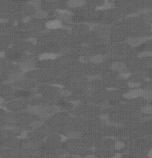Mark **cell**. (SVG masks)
Here are the masks:
<instances>
[{"mask_svg":"<svg viewBox=\"0 0 152 158\" xmlns=\"http://www.w3.org/2000/svg\"><path fill=\"white\" fill-rule=\"evenodd\" d=\"M143 94H144L143 91L141 89L134 88L132 89V90H130L126 94H125V96L128 99H134L142 96V95H143Z\"/></svg>","mask_w":152,"mask_h":158,"instance_id":"cell-1","label":"cell"},{"mask_svg":"<svg viewBox=\"0 0 152 158\" xmlns=\"http://www.w3.org/2000/svg\"><path fill=\"white\" fill-rule=\"evenodd\" d=\"M35 66V62L33 61V60H25L24 62H22L21 64V68L22 69L25 70V71H28V70L32 69Z\"/></svg>","mask_w":152,"mask_h":158,"instance_id":"cell-2","label":"cell"},{"mask_svg":"<svg viewBox=\"0 0 152 158\" xmlns=\"http://www.w3.org/2000/svg\"><path fill=\"white\" fill-rule=\"evenodd\" d=\"M125 68V65L122 62H114L111 64V69L114 71H121Z\"/></svg>","mask_w":152,"mask_h":158,"instance_id":"cell-3","label":"cell"},{"mask_svg":"<svg viewBox=\"0 0 152 158\" xmlns=\"http://www.w3.org/2000/svg\"><path fill=\"white\" fill-rule=\"evenodd\" d=\"M61 22L59 20H51V21L48 22L47 25H46L47 27L49 29H58L61 27Z\"/></svg>","mask_w":152,"mask_h":158,"instance_id":"cell-4","label":"cell"},{"mask_svg":"<svg viewBox=\"0 0 152 158\" xmlns=\"http://www.w3.org/2000/svg\"><path fill=\"white\" fill-rule=\"evenodd\" d=\"M19 86L22 88H31L34 87L35 84L34 82L31 81V80H25L22 82H20Z\"/></svg>","mask_w":152,"mask_h":158,"instance_id":"cell-5","label":"cell"},{"mask_svg":"<svg viewBox=\"0 0 152 158\" xmlns=\"http://www.w3.org/2000/svg\"><path fill=\"white\" fill-rule=\"evenodd\" d=\"M143 42V39L142 38H138V37H134V38H131L129 39V43L130 44L131 46H138L139 44Z\"/></svg>","mask_w":152,"mask_h":158,"instance_id":"cell-6","label":"cell"},{"mask_svg":"<svg viewBox=\"0 0 152 158\" xmlns=\"http://www.w3.org/2000/svg\"><path fill=\"white\" fill-rule=\"evenodd\" d=\"M90 60H91V62H94V63H100V62H102L103 61V57L101 55L96 54L91 56V58H90Z\"/></svg>","mask_w":152,"mask_h":158,"instance_id":"cell-7","label":"cell"},{"mask_svg":"<svg viewBox=\"0 0 152 158\" xmlns=\"http://www.w3.org/2000/svg\"><path fill=\"white\" fill-rule=\"evenodd\" d=\"M68 4L71 7H78V6H81L82 5H83L84 2L82 1H70L68 2Z\"/></svg>","mask_w":152,"mask_h":158,"instance_id":"cell-8","label":"cell"},{"mask_svg":"<svg viewBox=\"0 0 152 158\" xmlns=\"http://www.w3.org/2000/svg\"><path fill=\"white\" fill-rule=\"evenodd\" d=\"M125 147V143L123 141H117L114 144V149L117 150H121Z\"/></svg>","mask_w":152,"mask_h":158,"instance_id":"cell-9","label":"cell"},{"mask_svg":"<svg viewBox=\"0 0 152 158\" xmlns=\"http://www.w3.org/2000/svg\"><path fill=\"white\" fill-rule=\"evenodd\" d=\"M43 124V122L41 121V120H36V121H33L31 123V126L34 129H37V128L41 127Z\"/></svg>","mask_w":152,"mask_h":158,"instance_id":"cell-10","label":"cell"},{"mask_svg":"<svg viewBox=\"0 0 152 158\" xmlns=\"http://www.w3.org/2000/svg\"><path fill=\"white\" fill-rule=\"evenodd\" d=\"M68 137L69 138L76 139L80 137V133L78 132V131H72V132H70L68 134Z\"/></svg>","mask_w":152,"mask_h":158,"instance_id":"cell-11","label":"cell"},{"mask_svg":"<svg viewBox=\"0 0 152 158\" xmlns=\"http://www.w3.org/2000/svg\"><path fill=\"white\" fill-rule=\"evenodd\" d=\"M54 54H49V53H46L44 54L43 55H42V56H40V59L42 58L43 60H51V59L54 58L55 57Z\"/></svg>","mask_w":152,"mask_h":158,"instance_id":"cell-12","label":"cell"},{"mask_svg":"<svg viewBox=\"0 0 152 158\" xmlns=\"http://www.w3.org/2000/svg\"><path fill=\"white\" fill-rule=\"evenodd\" d=\"M34 16L36 17V18H38V19H43L47 16V13H46V11H37V12L34 14Z\"/></svg>","mask_w":152,"mask_h":158,"instance_id":"cell-13","label":"cell"},{"mask_svg":"<svg viewBox=\"0 0 152 158\" xmlns=\"http://www.w3.org/2000/svg\"><path fill=\"white\" fill-rule=\"evenodd\" d=\"M22 103H21L20 102H12V103H11L9 105L10 108H12L13 109H19L20 108L22 107Z\"/></svg>","mask_w":152,"mask_h":158,"instance_id":"cell-14","label":"cell"},{"mask_svg":"<svg viewBox=\"0 0 152 158\" xmlns=\"http://www.w3.org/2000/svg\"><path fill=\"white\" fill-rule=\"evenodd\" d=\"M141 111L144 114H151L152 113V106H145L142 108Z\"/></svg>","mask_w":152,"mask_h":158,"instance_id":"cell-15","label":"cell"},{"mask_svg":"<svg viewBox=\"0 0 152 158\" xmlns=\"http://www.w3.org/2000/svg\"><path fill=\"white\" fill-rule=\"evenodd\" d=\"M35 145H36L35 143L27 142V143L24 144V148H25V149H33V148H35Z\"/></svg>","mask_w":152,"mask_h":158,"instance_id":"cell-16","label":"cell"},{"mask_svg":"<svg viewBox=\"0 0 152 158\" xmlns=\"http://www.w3.org/2000/svg\"><path fill=\"white\" fill-rule=\"evenodd\" d=\"M85 158H97L95 155H88V156L85 157Z\"/></svg>","mask_w":152,"mask_h":158,"instance_id":"cell-17","label":"cell"},{"mask_svg":"<svg viewBox=\"0 0 152 158\" xmlns=\"http://www.w3.org/2000/svg\"><path fill=\"white\" fill-rule=\"evenodd\" d=\"M148 156H149V158H152V149L149 151V154H148Z\"/></svg>","mask_w":152,"mask_h":158,"instance_id":"cell-18","label":"cell"},{"mask_svg":"<svg viewBox=\"0 0 152 158\" xmlns=\"http://www.w3.org/2000/svg\"><path fill=\"white\" fill-rule=\"evenodd\" d=\"M3 102H4L3 99H2V98H1V97H0V105H1V104H2V103H3Z\"/></svg>","mask_w":152,"mask_h":158,"instance_id":"cell-19","label":"cell"}]
</instances>
